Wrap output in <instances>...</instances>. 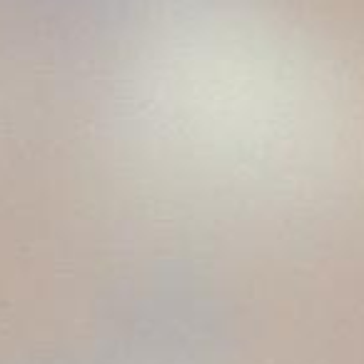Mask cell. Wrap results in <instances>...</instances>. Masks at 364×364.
Masks as SVG:
<instances>
[{
  "label": "cell",
  "mask_w": 364,
  "mask_h": 364,
  "mask_svg": "<svg viewBox=\"0 0 364 364\" xmlns=\"http://www.w3.org/2000/svg\"><path fill=\"white\" fill-rule=\"evenodd\" d=\"M145 102L172 145L247 172L314 160L334 132L332 90L312 63L272 31L220 13L167 28L150 55Z\"/></svg>",
  "instance_id": "1"
}]
</instances>
